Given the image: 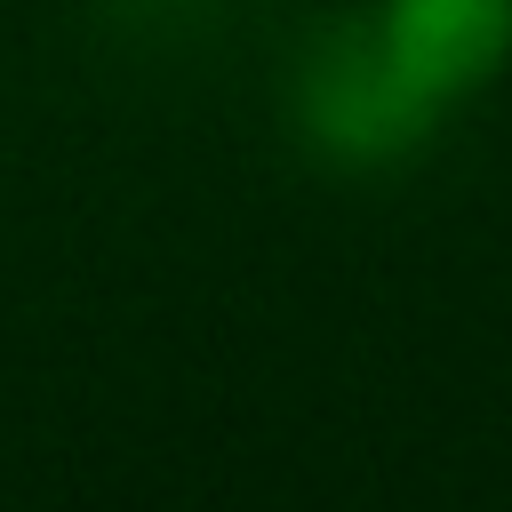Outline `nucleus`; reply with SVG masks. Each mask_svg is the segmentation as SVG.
I'll return each mask as SVG.
<instances>
[{
  "label": "nucleus",
  "mask_w": 512,
  "mask_h": 512,
  "mask_svg": "<svg viewBox=\"0 0 512 512\" xmlns=\"http://www.w3.org/2000/svg\"><path fill=\"white\" fill-rule=\"evenodd\" d=\"M384 64L416 104H464L512 64V0H376L368 16Z\"/></svg>",
  "instance_id": "f257e3e1"
},
{
  "label": "nucleus",
  "mask_w": 512,
  "mask_h": 512,
  "mask_svg": "<svg viewBox=\"0 0 512 512\" xmlns=\"http://www.w3.org/2000/svg\"><path fill=\"white\" fill-rule=\"evenodd\" d=\"M304 120H312V136H320L328 152H344V160H384V152H400V144L424 136L432 104H416V96L400 88V72L384 64V48H376L368 24H344V32L312 56V72H304Z\"/></svg>",
  "instance_id": "f03ea898"
}]
</instances>
